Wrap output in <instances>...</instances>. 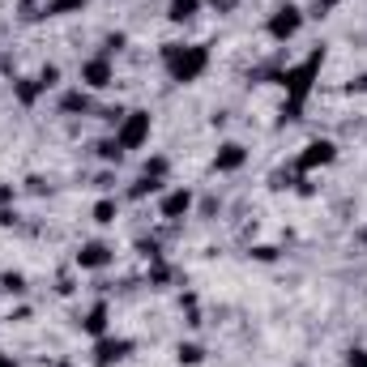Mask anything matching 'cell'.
Segmentation results:
<instances>
[{"label": "cell", "instance_id": "e0dca14e", "mask_svg": "<svg viewBox=\"0 0 367 367\" xmlns=\"http://www.w3.org/2000/svg\"><path fill=\"white\" fill-rule=\"evenodd\" d=\"M146 175H150V180H162V175H166V158H150V162H146Z\"/></svg>", "mask_w": 367, "mask_h": 367}, {"label": "cell", "instance_id": "8992f818", "mask_svg": "<svg viewBox=\"0 0 367 367\" xmlns=\"http://www.w3.org/2000/svg\"><path fill=\"white\" fill-rule=\"evenodd\" d=\"M111 60L107 56H94V60H86L81 64V81H86V90H107L111 86Z\"/></svg>", "mask_w": 367, "mask_h": 367}, {"label": "cell", "instance_id": "ac0fdd59", "mask_svg": "<svg viewBox=\"0 0 367 367\" xmlns=\"http://www.w3.org/2000/svg\"><path fill=\"white\" fill-rule=\"evenodd\" d=\"M39 81H43V90H52V86L60 81V69H56V64H47V69L39 73Z\"/></svg>", "mask_w": 367, "mask_h": 367}, {"label": "cell", "instance_id": "44dd1931", "mask_svg": "<svg viewBox=\"0 0 367 367\" xmlns=\"http://www.w3.org/2000/svg\"><path fill=\"white\" fill-rule=\"evenodd\" d=\"M0 282H5L9 290H22V282H26V278H22V274H5V278H0Z\"/></svg>", "mask_w": 367, "mask_h": 367}, {"label": "cell", "instance_id": "5b68a950", "mask_svg": "<svg viewBox=\"0 0 367 367\" xmlns=\"http://www.w3.org/2000/svg\"><path fill=\"white\" fill-rule=\"evenodd\" d=\"M333 158H338V146H333L329 137H316V141L304 146V154H299V171H312V166H325Z\"/></svg>", "mask_w": 367, "mask_h": 367}, {"label": "cell", "instance_id": "8fae6325", "mask_svg": "<svg viewBox=\"0 0 367 367\" xmlns=\"http://www.w3.org/2000/svg\"><path fill=\"white\" fill-rule=\"evenodd\" d=\"M86 333H90V338H103V333H107V308H103V304L86 316Z\"/></svg>", "mask_w": 367, "mask_h": 367}, {"label": "cell", "instance_id": "d6986e66", "mask_svg": "<svg viewBox=\"0 0 367 367\" xmlns=\"http://www.w3.org/2000/svg\"><path fill=\"white\" fill-rule=\"evenodd\" d=\"M98 154H103V158H107V162H111V158H116V162H120V154H124V150H120V146H116V141H103V146H98Z\"/></svg>", "mask_w": 367, "mask_h": 367}, {"label": "cell", "instance_id": "6da1fadb", "mask_svg": "<svg viewBox=\"0 0 367 367\" xmlns=\"http://www.w3.org/2000/svg\"><path fill=\"white\" fill-rule=\"evenodd\" d=\"M320 64H325V52H312L304 64H295V69L282 73V86L290 94V103H286V116L290 120H299V107H304V98L312 94V81L320 77Z\"/></svg>", "mask_w": 367, "mask_h": 367}, {"label": "cell", "instance_id": "30bf717a", "mask_svg": "<svg viewBox=\"0 0 367 367\" xmlns=\"http://www.w3.org/2000/svg\"><path fill=\"white\" fill-rule=\"evenodd\" d=\"M196 9H201V0H171L166 17H171V22H188V17H196Z\"/></svg>", "mask_w": 367, "mask_h": 367}, {"label": "cell", "instance_id": "5bb4252c", "mask_svg": "<svg viewBox=\"0 0 367 367\" xmlns=\"http://www.w3.org/2000/svg\"><path fill=\"white\" fill-rule=\"evenodd\" d=\"M86 0H47V13L52 17H64V13H77Z\"/></svg>", "mask_w": 367, "mask_h": 367}, {"label": "cell", "instance_id": "52a82bcc", "mask_svg": "<svg viewBox=\"0 0 367 367\" xmlns=\"http://www.w3.org/2000/svg\"><path fill=\"white\" fill-rule=\"evenodd\" d=\"M192 210V188H171L162 196V218H184Z\"/></svg>", "mask_w": 367, "mask_h": 367}, {"label": "cell", "instance_id": "3957f363", "mask_svg": "<svg viewBox=\"0 0 367 367\" xmlns=\"http://www.w3.org/2000/svg\"><path fill=\"white\" fill-rule=\"evenodd\" d=\"M150 141V111H128L116 128V146L120 150H141Z\"/></svg>", "mask_w": 367, "mask_h": 367}, {"label": "cell", "instance_id": "7c38bea8", "mask_svg": "<svg viewBox=\"0 0 367 367\" xmlns=\"http://www.w3.org/2000/svg\"><path fill=\"white\" fill-rule=\"evenodd\" d=\"M124 350H128V342H98V346H94V354H98V363H103V367H107L111 359H120Z\"/></svg>", "mask_w": 367, "mask_h": 367}, {"label": "cell", "instance_id": "9c48e42d", "mask_svg": "<svg viewBox=\"0 0 367 367\" xmlns=\"http://www.w3.org/2000/svg\"><path fill=\"white\" fill-rule=\"evenodd\" d=\"M107 260H111L107 244H86V248L77 252V265H81V270H103Z\"/></svg>", "mask_w": 367, "mask_h": 367}, {"label": "cell", "instance_id": "277c9868", "mask_svg": "<svg viewBox=\"0 0 367 367\" xmlns=\"http://www.w3.org/2000/svg\"><path fill=\"white\" fill-rule=\"evenodd\" d=\"M299 26H304V13H299L295 5H286V9H278L274 17H270V39H278V43H286V39H295L299 35Z\"/></svg>", "mask_w": 367, "mask_h": 367}, {"label": "cell", "instance_id": "2e32d148", "mask_svg": "<svg viewBox=\"0 0 367 367\" xmlns=\"http://www.w3.org/2000/svg\"><path fill=\"white\" fill-rule=\"evenodd\" d=\"M94 222H116V201L111 196H103V201L94 205Z\"/></svg>", "mask_w": 367, "mask_h": 367}, {"label": "cell", "instance_id": "d4e9b609", "mask_svg": "<svg viewBox=\"0 0 367 367\" xmlns=\"http://www.w3.org/2000/svg\"><path fill=\"white\" fill-rule=\"evenodd\" d=\"M0 367H17V363H13V359H0Z\"/></svg>", "mask_w": 367, "mask_h": 367}, {"label": "cell", "instance_id": "7a4b0ae2", "mask_svg": "<svg viewBox=\"0 0 367 367\" xmlns=\"http://www.w3.org/2000/svg\"><path fill=\"white\" fill-rule=\"evenodd\" d=\"M166 64H171V77L180 81V86H188V81H196L205 73V64H210V52L205 47H166Z\"/></svg>", "mask_w": 367, "mask_h": 367}, {"label": "cell", "instance_id": "cb8c5ba5", "mask_svg": "<svg viewBox=\"0 0 367 367\" xmlns=\"http://www.w3.org/2000/svg\"><path fill=\"white\" fill-rule=\"evenodd\" d=\"M231 5H235V0H214V9H231Z\"/></svg>", "mask_w": 367, "mask_h": 367}, {"label": "cell", "instance_id": "7402d4cb", "mask_svg": "<svg viewBox=\"0 0 367 367\" xmlns=\"http://www.w3.org/2000/svg\"><path fill=\"white\" fill-rule=\"evenodd\" d=\"M346 363H350V367H367V350H350Z\"/></svg>", "mask_w": 367, "mask_h": 367}, {"label": "cell", "instance_id": "ffe728a7", "mask_svg": "<svg viewBox=\"0 0 367 367\" xmlns=\"http://www.w3.org/2000/svg\"><path fill=\"white\" fill-rule=\"evenodd\" d=\"M180 363H201V350H196V346H180Z\"/></svg>", "mask_w": 367, "mask_h": 367}, {"label": "cell", "instance_id": "9a60e30c", "mask_svg": "<svg viewBox=\"0 0 367 367\" xmlns=\"http://www.w3.org/2000/svg\"><path fill=\"white\" fill-rule=\"evenodd\" d=\"M64 111H86L90 107V98H86V90H73V94H64V103H60Z\"/></svg>", "mask_w": 367, "mask_h": 367}, {"label": "cell", "instance_id": "4fadbf2b", "mask_svg": "<svg viewBox=\"0 0 367 367\" xmlns=\"http://www.w3.org/2000/svg\"><path fill=\"white\" fill-rule=\"evenodd\" d=\"M13 90H17V103H26V107H30V103H35V98L43 94V81H39V77H35V81H17Z\"/></svg>", "mask_w": 367, "mask_h": 367}, {"label": "cell", "instance_id": "ba28073f", "mask_svg": "<svg viewBox=\"0 0 367 367\" xmlns=\"http://www.w3.org/2000/svg\"><path fill=\"white\" fill-rule=\"evenodd\" d=\"M244 146H235V141H226V146H218V154H214V171H240L244 166Z\"/></svg>", "mask_w": 367, "mask_h": 367}, {"label": "cell", "instance_id": "603a6c76", "mask_svg": "<svg viewBox=\"0 0 367 367\" xmlns=\"http://www.w3.org/2000/svg\"><path fill=\"white\" fill-rule=\"evenodd\" d=\"M13 201V184H0V205H9Z\"/></svg>", "mask_w": 367, "mask_h": 367}]
</instances>
